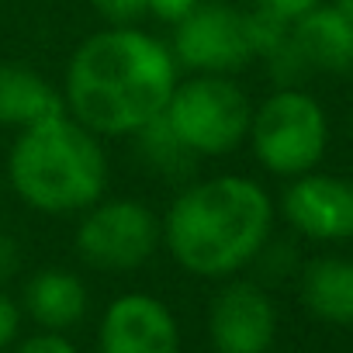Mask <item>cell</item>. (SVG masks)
<instances>
[{
    "label": "cell",
    "mask_w": 353,
    "mask_h": 353,
    "mask_svg": "<svg viewBox=\"0 0 353 353\" xmlns=\"http://www.w3.org/2000/svg\"><path fill=\"white\" fill-rule=\"evenodd\" d=\"M181 80L170 46L135 28H101L87 35L63 73V108L101 139H125L163 118Z\"/></svg>",
    "instance_id": "obj_1"
},
{
    "label": "cell",
    "mask_w": 353,
    "mask_h": 353,
    "mask_svg": "<svg viewBox=\"0 0 353 353\" xmlns=\"http://www.w3.org/2000/svg\"><path fill=\"white\" fill-rule=\"evenodd\" d=\"M270 232L274 201L243 173H219L188 184L163 215L166 253L201 281H229L256 263Z\"/></svg>",
    "instance_id": "obj_2"
},
{
    "label": "cell",
    "mask_w": 353,
    "mask_h": 353,
    "mask_svg": "<svg viewBox=\"0 0 353 353\" xmlns=\"http://www.w3.org/2000/svg\"><path fill=\"white\" fill-rule=\"evenodd\" d=\"M104 139L66 108L21 128L8 152V184L39 215H80L108 191Z\"/></svg>",
    "instance_id": "obj_3"
},
{
    "label": "cell",
    "mask_w": 353,
    "mask_h": 353,
    "mask_svg": "<svg viewBox=\"0 0 353 353\" xmlns=\"http://www.w3.org/2000/svg\"><path fill=\"white\" fill-rule=\"evenodd\" d=\"M163 121L194 159L229 156L250 135L253 101L232 77L191 73L176 80Z\"/></svg>",
    "instance_id": "obj_4"
},
{
    "label": "cell",
    "mask_w": 353,
    "mask_h": 353,
    "mask_svg": "<svg viewBox=\"0 0 353 353\" xmlns=\"http://www.w3.org/2000/svg\"><path fill=\"white\" fill-rule=\"evenodd\" d=\"M246 139L267 173L301 176L325 156L329 121L312 94H305L301 87H281L260 108H253Z\"/></svg>",
    "instance_id": "obj_5"
},
{
    "label": "cell",
    "mask_w": 353,
    "mask_h": 353,
    "mask_svg": "<svg viewBox=\"0 0 353 353\" xmlns=\"http://www.w3.org/2000/svg\"><path fill=\"white\" fill-rule=\"evenodd\" d=\"M77 256L104 274H132L163 246V219L135 198H101L80 212L73 232Z\"/></svg>",
    "instance_id": "obj_6"
},
{
    "label": "cell",
    "mask_w": 353,
    "mask_h": 353,
    "mask_svg": "<svg viewBox=\"0 0 353 353\" xmlns=\"http://www.w3.org/2000/svg\"><path fill=\"white\" fill-rule=\"evenodd\" d=\"M173 28L170 52L188 73H219L236 77L256 59L250 35V11L229 0H201Z\"/></svg>",
    "instance_id": "obj_7"
},
{
    "label": "cell",
    "mask_w": 353,
    "mask_h": 353,
    "mask_svg": "<svg viewBox=\"0 0 353 353\" xmlns=\"http://www.w3.org/2000/svg\"><path fill=\"white\" fill-rule=\"evenodd\" d=\"M215 353H267L277 339V308L263 284L229 277L208 305Z\"/></svg>",
    "instance_id": "obj_8"
},
{
    "label": "cell",
    "mask_w": 353,
    "mask_h": 353,
    "mask_svg": "<svg viewBox=\"0 0 353 353\" xmlns=\"http://www.w3.org/2000/svg\"><path fill=\"white\" fill-rule=\"evenodd\" d=\"M101 353H181V325L170 305L145 291L118 294L97 325Z\"/></svg>",
    "instance_id": "obj_9"
},
{
    "label": "cell",
    "mask_w": 353,
    "mask_h": 353,
    "mask_svg": "<svg viewBox=\"0 0 353 353\" xmlns=\"http://www.w3.org/2000/svg\"><path fill=\"white\" fill-rule=\"evenodd\" d=\"M281 212L288 225L308 239H353V181L315 170L291 176L281 194Z\"/></svg>",
    "instance_id": "obj_10"
},
{
    "label": "cell",
    "mask_w": 353,
    "mask_h": 353,
    "mask_svg": "<svg viewBox=\"0 0 353 353\" xmlns=\"http://www.w3.org/2000/svg\"><path fill=\"white\" fill-rule=\"evenodd\" d=\"M291 46L308 73H353V18L336 4H319L291 21Z\"/></svg>",
    "instance_id": "obj_11"
},
{
    "label": "cell",
    "mask_w": 353,
    "mask_h": 353,
    "mask_svg": "<svg viewBox=\"0 0 353 353\" xmlns=\"http://www.w3.org/2000/svg\"><path fill=\"white\" fill-rule=\"evenodd\" d=\"M87 284L66 267H42L28 277L21 294V312L42 329L66 332L87 315Z\"/></svg>",
    "instance_id": "obj_12"
},
{
    "label": "cell",
    "mask_w": 353,
    "mask_h": 353,
    "mask_svg": "<svg viewBox=\"0 0 353 353\" xmlns=\"http://www.w3.org/2000/svg\"><path fill=\"white\" fill-rule=\"evenodd\" d=\"M63 111V94L25 63H0V125L28 128L49 114Z\"/></svg>",
    "instance_id": "obj_13"
},
{
    "label": "cell",
    "mask_w": 353,
    "mask_h": 353,
    "mask_svg": "<svg viewBox=\"0 0 353 353\" xmlns=\"http://www.w3.org/2000/svg\"><path fill=\"white\" fill-rule=\"evenodd\" d=\"M305 308L332 325H353V260L319 256L301 270Z\"/></svg>",
    "instance_id": "obj_14"
},
{
    "label": "cell",
    "mask_w": 353,
    "mask_h": 353,
    "mask_svg": "<svg viewBox=\"0 0 353 353\" xmlns=\"http://www.w3.org/2000/svg\"><path fill=\"white\" fill-rule=\"evenodd\" d=\"M139 145H142V156L149 166H156L159 173H184L188 166H194V156L173 139V132L166 128L163 118H156L152 125H145L142 132H135Z\"/></svg>",
    "instance_id": "obj_15"
},
{
    "label": "cell",
    "mask_w": 353,
    "mask_h": 353,
    "mask_svg": "<svg viewBox=\"0 0 353 353\" xmlns=\"http://www.w3.org/2000/svg\"><path fill=\"white\" fill-rule=\"evenodd\" d=\"M90 8L108 28H135L149 18V0H90Z\"/></svg>",
    "instance_id": "obj_16"
},
{
    "label": "cell",
    "mask_w": 353,
    "mask_h": 353,
    "mask_svg": "<svg viewBox=\"0 0 353 353\" xmlns=\"http://www.w3.org/2000/svg\"><path fill=\"white\" fill-rule=\"evenodd\" d=\"M21 336V305L0 288V353H8Z\"/></svg>",
    "instance_id": "obj_17"
},
{
    "label": "cell",
    "mask_w": 353,
    "mask_h": 353,
    "mask_svg": "<svg viewBox=\"0 0 353 353\" xmlns=\"http://www.w3.org/2000/svg\"><path fill=\"white\" fill-rule=\"evenodd\" d=\"M14 353H77V346L66 339V332H52V329H42L28 339H18L14 343Z\"/></svg>",
    "instance_id": "obj_18"
},
{
    "label": "cell",
    "mask_w": 353,
    "mask_h": 353,
    "mask_svg": "<svg viewBox=\"0 0 353 353\" xmlns=\"http://www.w3.org/2000/svg\"><path fill=\"white\" fill-rule=\"evenodd\" d=\"M322 0H250L253 11H263V14H274L281 21H298L301 14H308L312 8H319Z\"/></svg>",
    "instance_id": "obj_19"
},
{
    "label": "cell",
    "mask_w": 353,
    "mask_h": 353,
    "mask_svg": "<svg viewBox=\"0 0 353 353\" xmlns=\"http://www.w3.org/2000/svg\"><path fill=\"white\" fill-rule=\"evenodd\" d=\"M201 0H149V18L163 25H176L184 14H191Z\"/></svg>",
    "instance_id": "obj_20"
},
{
    "label": "cell",
    "mask_w": 353,
    "mask_h": 353,
    "mask_svg": "<svg viewBox=\"0 0 353 353\" xmlns=\"http://www.w3.org/2000/svg\"><path fill=\"white\" fill-rule=\"evenodd\" d=\"M21 270V243L8 232H0V288Z\"/></svg>",
    "instance_id": "obj_21"
},
{
    "label": "cell",
    "mask_w": 353,
    "mask_h": 353,
    "mask_svg": "<svg viewBox=\"0 0 353 353\" xmlns=\"http://www.w3.org/2000/svg\"><path fill=\"white\" fill-rule=\"evenodd\" d=\"M332 4H336V8H339L346 18H353V0H332Z\"/></svg>",
    "instance_id": "obj_22"
}]
</instances>
